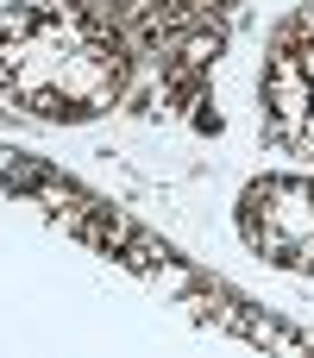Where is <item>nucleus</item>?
<instances>
[{
    "label": "nucleus",
    "mask_w": 314,
    "mask_h": 358,
    "mask_svg": "<svg viewBox=\"0 0 314 358\" xmlns=\"http://www.w3.org/2000/svg\"><path fill=\"white\" fill-rule=\"evenodd\" d=\"M132 76L126 25L94 0H13L0 13V88L38 120H94Z\"/></svg>",
    "instance_id": "nucleus-1"
},
{
    "label": "nucleus",
    "mask_w": 314,
    "mask_h": 358,
    "mask_svg": "<svg viewBox=\"0 0 314 358\" xmlns=\"http://www.w3.org/2000/svg\"><path fill=\"white\" fill-rule=\"evenodd\" d=\"M239 233L258 258L283 271H314V176L271 170L239 195Z\"/></svg>",
    "instance_id": "nucleus-2"
},
{
    "label": "nucleus",
    "mask_w": 314,
    "mask_h": 358,
    "mask_svg": "<svg viewBox=\"0 0 314 358\" xmlns=\"http://www.w3.org/2000/svg\"><path fill=\"white\" fill-rule=\"evenodd\" d=\"M227 6H233V0H113V19L126 25L132 44L164 50V44L189 38L201 19H214V13H227Z\"/></svg>",
    "instance_id": "nucleus-3"
}]
</instances>
